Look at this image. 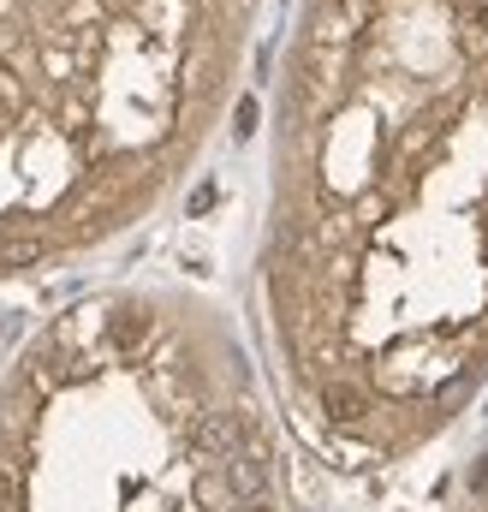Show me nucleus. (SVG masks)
Instances as JSON below:
<instances>
[{"mask_svg": "<svg viewBox=\"0 0 488 512\" xmlns=\"http://www.w3.org/2000/svg\"><path fill=\"white\" fill-rule=\"evenodd\" d=\"M143 334H149V316H143V310H120V316L108 322V340H114L120 352H131V346H143Z\"/></svg>", "mask_w": 488, "mask_h": 512, "instance_id": "nucleus-3", "label": "nucleus"}, {"mask_svg": "<svg viewBox=\"0 0 488 512\" xmlns=\"http://www.w3.org/2000/svg\"><path fill=\"white\" fill-rule=\"evenodd\" d=\"M203 209H215V185H197L191 191V215H203Z\"/></svg>", "mask_w": 488, "mask_h": 512, "instance_id": "nucleus-7", "label": "nucleus"}, {"mask_svg": "<svg viewBox=\"0 0 488 512\" xmlns=\"http://www.w3.org/2000/svg\"><path fill=\"white\" fill-rule=\"evenodd\" d=\"M233 131H239V137H250V131H256V96H244L239 108H233Z\"/></svg>", "mask_w": 488, "mask_h": 512, "instance_id": "nucleus-6", "label": "nucleus"}, {"mask_svg": "<svg viewBox=\"0 0 488 512\" xmlns=\"http://www.w3.org/2000/svg\"><path fill=\"white\" fill-rule=\"evenodd\" d=\"M322 411H328L334 423H358V417H364V393L352 382H328L322 387Z\"/></svg>", "mask_w": 488, "mask_h": 512, "instance_id": "nucleus-2", "label": "nucleus"}, {"mask_svg": "<svg viewBox=\"0 0 488 512\" xmlns=\"http://www.w3.org/2000/svg\"><path fill=\"white\" fill-rule=\"evenodd\" d=\"M18 501H24V483L12 465H0V512H18Z\"/></svg>", "mask_w": 488, "mask_h": 512, "instance_id": "nucleus-5", "label": "nucleus"}, {"mask_svg": "<svg viewBox=\"0 0 488 512\" xmlns=\"http://www.w3.org/2000/svg\"><path fill=\"white\" fill-rule=\"evenodd\" d=\"M203 447L233 459V453H239V417H209V423H203Z\"/></svg>", "mask_w": 488, "mask_h": 512, "instance_id": "nucleus-4", "label": "nucleus"}, {"mask_svg": "<svg viewBox=\"0 0 488 512\" xmlns=\"http://www.w3.org/2000/svg\"><path fill=\"white\" fill-rule=\"evenodd\" d=\"M244 512H268V507H244Z\"/></svg>", "mask_w": 488, "mask_h": 512, "instance_id": "nucleus-9", "label": "nucleus"}, {"mask_svg": "<svg viewBox=\"0 0 488 512\" xmlns=\"http://www.w3.org/2000/svg\"><path fill=\"white\" fill-rule=\"evenodd\" d=\"M227 483H233V495H262V489H268V459H262V447H239V453L227 459Z\"/></svg>", "mask_w": 488, "mask_h": 512, "instance_id": "nucleus-1", "label": "nucleus"}, {"mask_svg": "<svg viewBox=\"0 0 488 512\" xmlns=\"http://www.w3.org/2000/svg\"><path fill=\"white\" fill-rule=\"evenodd\" d=\"M471 489H477V495L488 489V459H477V465H471Z\"/></svg>", "mask_w": 488, "mask_h": 512, "instance_id": "nucleus-8", "label": "nucleus"}]
</instances>
